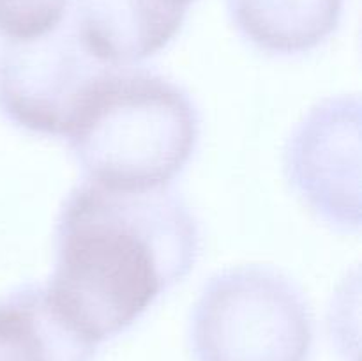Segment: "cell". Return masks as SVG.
Instances as JSON below:
<instances>
[{
	"label": "cell",
	"mask_w": 362,
	"mask_h": 361,
	"mask_svg": "<svg viewBox=\"0 0 362 361\" xmlns=\"http://www.w3.org/2000/svg\"><path fill=\"white\" fill-rule=\"evenodd\" d=\"M198 255L200 227L175 190L85 180L60 207L46 290L60 317L99 345L186 278Z\"/></svg>",
	"instance_id": "1"
},
{
	"label": "cell",
	"mask_w": 362,
	"mask_h": 361,
	"mask_svg": "<svg viewBox=\"0 0 362 361\" xmlns=\"http://www.w3.org/2000/svg\"><path fill=\"white\" fill-rule=\"evenodd\" d=\"M67 144L87 180L117 190L170 186L200 138L189 94L161 74L117 67L81 106Z\"/></svg>",
	"instance_id": "2"
},
{
	"label": "cell",
	"mask_w": 362,
	"mask_h": 361,
	"mask_svg": "<svg viewBox=\"0 0 362 361\" xmlns=\"http://www.w3.org/2000/svg\"><path fill=\"white\" fill-rule=\"evenodd\" d=\"M187 335L194 361H308L313 315L281 271L240 265L209 280Z\"/></svg>",
	"instance_id": "3"
},
{
	"label": "cell",
	"mask_w": 362,
	"mask_h": 361,
	"mask_svg": "<svg viewBox=\"0 0 362 361\" xmlns=\"http://www.w3.org/2000/svg\"><path fill=\"white\" fill-rule=\"evenodd\" d=\"M113 69L85 48L71 20L32 41H0V113L28 133L66 138Z\"/></svg>",
	"instance_id": "4"
},
{
	"label": "cell",
	"mask_w": 362,
	"mask_h": 361,
	"mask_svg": "<svg viewBox=\"0 0 362 361\" xmlns=\"http://www.w3.org/2000/svg\"><path fill=\"white\" fill-rule=\"evenodd\" d=\"M285 173L304 204L332 229L361 227V101L331 98L296 127L285 151Z\"/></svg>",
	"instance_id": "5"
},
{
	"label": "cell",
	"mask_w": 362,
	"mask_h": 361,
	"mask_svg": "<svg viewBox=\"0 0 362 361\" xmlns=\"http://www.w3.org/2000/svg\"><path fill=\"white\" fill-rule=\"evenodd\" d=\"M187 9L173 0H73L69 20L95 59L131 67L179 34Z\"/></svg>",
	"instance_id": "6"
},
{
	"label": "cell",
	"mask_w": 362,
	"mask_h": 361,
	"mask_svg": "<svg viewBox=\"0 0 362 361\" xmlns=\"http://www.w3.org/2000/svg\"><path fill=\"white\" fill-rule=\"evenodd\" d=\"M95 353L60 317L46 285L25 283L0 297V361H94Z\"/></svg>",
	"instance_id": "7"
},
{
	"label": "cell",
	"mask_w": 362,
	"mask_h": 361,
	"mask_svg": "<svg viewBox=\"0 0 362 361\" xmlns=\"http://www.w3.org/2000/svg\"><path fill=\"white\" fill-rule=\"evenodd\" d=\"M345 0H226L246 41L271 55L317 48L338 28Z\"/></svg>",
	"instance_id": "8"
},
{
	"label": "cell",
	"mask_w": 362,
	"mask_h": 361,
	"mask_svg": "<svg viewBox=\"0 0 362 361\" xmlns=\"http://www.w3.org/2000/svg\"><path fill=\"white\" fill-rule=\"evenodd\" d=\"M73 0H0L2 41H32L67 20Z\"/></svg>",
	"instance_id": "9"
},
{
	"label": "cell",
	"mask_w": 362,
	"mask_h": 361,
	"mask_svg": "<svg viewBox=\"0 0 362 361\" xmlns=\"http://www.w3.org/2000/svg\"><path fill=\"white\" fill-rule=\"evenodd\" d=\"M173 2H177V4H180V6H186V7H189L191 4L194 2V0H173Z\"/></svg>",
	"instance_id": "10"
}]
</instances>
